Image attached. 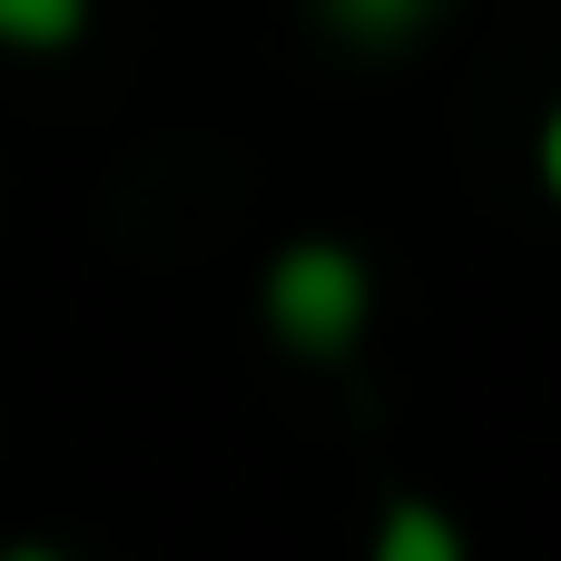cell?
<instances>
[{
	"label": "cell",
	"instance_id": "4",
	"mask_svg": "<svg viewBox=\"0 0 561 561\" xmlns=\"http://www.w3.org/2000/svg\"><path fill=\"white\" fill-rule=\"evenodd\" d=\"M89 20V0H0V39L10 49H69Z\"/></svg>",
	"mask_w": 561,
	"mask_h": 561
},
{
	"label": "cell",
	"instance_id": "2",
	"mask_svg": "<svg viewBox=\"0 0 561 561\" xmlns=\"http://www.w3.org/2000/svg\"><path fill=\"white\" fill-rule=\"evenodd\" d=\"M375 561H463V533L434 513V503H394L375 523Z\"/></svg>",
	"mask_w": 561,
	"mask_h": 561
},
{
	"label": "cell",
	"instance_id": "5",
	"mask_svg": "<svg viewBox=\"0 0 561 561\" xmlns=\"http://www.w3.org/2000/svg\"><path fill=\"white\" fill-rule=\"evenodd\" d=\"M542 178H552V197H561V108H552V128H542Z\"/></svg>",
	"mask_w": 561,
	"mask_h": 561
},
{
	"label": "cell",
	"instance_id": "1",
	"mask_svg": "<svg viewBox=\"0 0 561 561\" xmlns=\"http://www.w3.org/2000/svg\"><path fill=\"white\" fill-rule=\"evenodd\" d=\"M365 306H375V286H365V256H355V247L306 237V247H286V256L266 266V325H276L296 355H345V345L365 335Z\"/></svg>",
	"mask_w": 561,
	"mask_h": 561
},
{
	"label": "cell",
	"instance_id": "6",
	"mask_svg": "<svg viewBox=\"0 0 561 561\" xmlns=\"http://www.w3.org/2000/svg\"><path fill=\"white\" fill-rule=\"evenodd\" d=\"M0 561H59V552H49V542H20V552H0Z\"/></svg>",
	"mask_w": 561,
	"mask_h": 561
},
{
	"label": "cell",
	"instance_id": "3",
	"mask_svg": "<svg viewBox=\"0 0 561 561\" xmlns=\"http://www.w3.org/2000/svg\"><path fill=\"white\" fill-rule=\"evenodd\" d=\"M345 39H365V49H385V39H414L424 20H434V0H316Z\"/></svg>",
	"mask_w": 561,
	"mask_h": 561
}]
</instances>
